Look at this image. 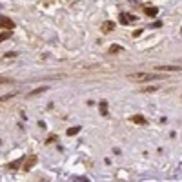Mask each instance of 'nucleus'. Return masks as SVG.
<instances>
[{
	"instance_id": "f257e3e1",
	"label": "nucleus",
	"mask_w": 182,
	"mask_h": 182,
	"mask_svg": "<svg viewBox=\"0 0 182 182\" xmlns=\"http://www.w3.org/2000/svg\"><path fill=\"white\" fill-rule=\"evenodd\" d=\"M129 80H137V82H146V80H153V78H157L155 75H150V73H131V75H128Z\"/></svg>"
},
{
	"instance_id": "f03ea898",
	"label": "nucleus",
	"mask_w": 182,
	"mask_h": 182,
	"mask_svg": "<svg viewBox=\"0 0 182 182\" xmlns=\"http://www.w3.org/2000/svg\"><path fill=\"white\" fill-rule=\"evenodd\" d=\"M15 27V22L11 18H6V17H0V29H13Z\"/></svg>"
},
{
	"instance_id": "7ed1b4c3",
	"label": "nucleus",
	"mask_w": 182,
	"mask_h": 182,
	"mask_svg": "<svg viewBox=\"0 0 182 182\" xmlns=\"http://www.w3.org/2000/svg\"><path fill=\"white\" fill-rule=\"evenodd\" d=\"M157 71H171V73H177V71H182L180 66H157Z\"/></svg>"
},
{
	"instance_id": "20e7f679",
	"label": "nucleus",
	"mask_w": 182,
	"mask_h": 182,
	"mask_svg": "<svg viewBox=\"0 0 182 182\" xmlns=\"http://www.w3.org/2000/svg\"><path fill=\"white\" fill-rule=\"evenodd\" d=\"M133 20H137L133 15H126V13H122V15H120V24H124V26L129 24V22H133Z\"/></svg>"
},
{
	"instance_id": "39448f33",
	"label": "nucleus",
	"mask_w": 182,
	"mask_h": 182,
	"mask_svg": "<svg viewBox=\"0 0 182 182\" xmlns=\"http://www.w3.org/2000/svg\"><path fill=\"white\" fill-rule=\"evenodd\" d=\"M113 27H115V24H113V22H104V24H102V31H104V33H109Z\"/></svg>"
},
{
	"instance_id": "423d86ee",
	"label": "nucleus",
	"mask_w": 182,
	"mask_h": 182,
	"mask_svg": "<svg viewBox=\"0 0 182 182\" xmlns=\"http://www.w3.org/2000/svg\"><path fill=\"white\" fill-rule=\"evenodd\" d=\"M131 120H133L135 124H142V126L146 124V118H144V117H140V115H135V117L131 118Z\"/></svg>"
},
{
	"instance_id": "0eeeda50",
	"label": "nucleus",
	"mask_w": 182,
	"mask_h": 182,
	"mask_svg": "<svg viewBox=\"0 0 182 182\" xmlns=\"http://www.w3.org/2000/svg\"><path fill=\"white\" fill-rule=\"evenodd\" d=\"M157 13H159L157 7H146V15H148V17H155Z\"/></svg>"
},
{
	"instance_id": "6e6552de",
	"label": "nucleus",
	"mask_w": 182,
	"mask_h": 182,
	"mask_svg": "<svg viewBox=\"0 0 182 182\" xmlns=\"http://www.w3.org/2000/svg\"><path fill=\"white\" fill-rule=\"evenodd\" d=\"M78 131H80V126H75V128H69V129H67V135L71 137V135H76Z\"/></svg>"
},
{
	"instance_id": "1a4fd4ad",
	"label": "nucleus",
	"mask_w": 182,
	"mask_h": 182,
	"mask_svg": "<svg viewBox=\"0 0 182 182\" xmlns=\"http://www.w3.org/2000/svg\"><path fill=\"white\" fill-rule=\"evenodd\" d=\"M11 37V29L9 31H6V33H2V35H0V42H2V40H6V38H9Z\"/></svg>"
},
{
	"instance_id": "9d476101",
	"label": "nucleus",
	"mask_w": 182,
	"mask_h": 182,
	"mask_svg": "<svg viewBox=\"0 0 182 182\" xmlns=\"http://www.w3.org/2000/svg\"><path fill=\"white\" fill-rule=\"evenodd\" d=\"M11 96H15V93H9V95H4V96H0V102H6L7 98H11Z\"/></svg>"
},
{
	"instance_id": "9b49d317",
	"label": "nucleus",
	"mask_w": 182,
	"mask_h": 182,
	"mask_svg": "<svg viewBox=\"0 0 182 182\" xmlns=\"http://www.w3.org/2000/svg\"><path fill=\"white\" fill-rule=\"evenodd\" d=\"M42 91H47V87H38V89H35L31 95H38V93H42Z\"/></svg>"
},
{
	"instance_id": "f8f14e48",
	"label": "nucleus",
	"mask_w": 182,
	"mask_h": 182,
	"mask_svg": "<svg viewBox=\"0 0 182 182\" xmlns=\"http://www.w3.org/2000/svg\"><path fill=\"white\" fill-rule=\"evenodd\" d=\"M107 104H106V102H102V104H100V109H102V115H106V113H107Z\"/></svg>"
},
{
	"instance_id": "ddd939ff",
	"label": "nucleus",
	"mask_w": 182,
	"mask_h": 182,
	"mask_svg": "<svg viewBox=\"0 0 182 182\" xmlns=\"http://www.w3.org/2000/svg\"><path fill=\"white\" fill-rule=\"evenodd\" d=\"M109 51H111V53H117V51H120V46H117V44H115V46H111V49H109Z\"/></svg>"
},
{
	"instance_id": "4468645a",
	"label": "nucleus",
	"mask_w": 182,
	"mask_h": 182,
	"mask_svg": "<svg viewBox=\"0 0 182 182\" xmlns=\"http://www.w3.org/2000/svg\"><path fill=\"white\" fill-rule=\"evenodd\" d=\"M140 35H142V29H137V31L133 33V37H135V38H137V37H140Z\"/></svg>"
},
{
	"instance_id": "2eb2a0df",
	"label": "nucleus",
	"mask_w": 182,
	"mask_h": 182,
	"mask_svg": "<svg viewBox=\"0 0 182 182\" xmlns=\"http://www.w3.org/2000/svg\"><path fill=\"white\" fill-rule=\"evenodd\" d=\"M153 91H157L155 87H146V93H153Z\"/></svg>"
},
{
	"instance_id": "dca6fc26",
	"label": "nucleus",
	"mask_w": 182,
	"mask_h": 182,
	"mask_svg": "<svg viewBox=\"0 0 182 182\" xmlns=\"http://www.w3.org/2000/svg\"><path fill=\"white\" fill-rule=\"evenodd\" d=\"M129 2H133V6H139L140 4V0H129Z\"/></svg>"
},
{
	"instance_id": "f3484780",
	"label": "nucleus",
	"mask_w": 182,
	"mask_h": 182,
	"mask_svg": "<svg viewBox=\"0 0 182 182\" xmlns=\"http://www.w3.org/2000/svg\"><path fill=\"white\" fill-rule=\"evenodd\" d=\"M7 82V78H0V84H6Z\"/></svg>"
}]
</instances>
